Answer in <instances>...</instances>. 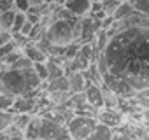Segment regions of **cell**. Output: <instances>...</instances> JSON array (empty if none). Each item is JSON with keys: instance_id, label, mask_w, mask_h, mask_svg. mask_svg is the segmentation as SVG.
Listing matches in <instances>:
<instances>
[{"instance_id": "cell-1", "label": "cell", "mask_w": 149, "mask_h": 140, "mask_svg": "<svg viewBox=\"0 0 149 140\" xmlns=\"http://www.w3.org/2000/svg\"><path fill=\"white\" fill-rule=\"evenodd\" d=\"M25 140H67V128L44 114H33L30 124L23 131Z\"/></svg>"}, {"instance_id": "cell-22", "label": "cell", "mask_w": 149, "mask_h": 140, "mask_svg": "<svg viewBox=\"0 0 149 140\" xmlns=\"http://www.w3.org/2000/svg\"><path fill=\"white\" fill-rule=\"evenodd\" d=\"M13 2V9L16 12H26L30 9V2L28 0H11Z\"/></svg>"}, {"instance_id": "cell-19", "label": "cell", "mask_w": 149, "mask_h": 140, "mask_svg": "<svg viewBox=\"0 0 149 140\" xmlns=\"http://www.w3.org/2000/svg\"><path fill=\"white\" fill-rule=\"evenodd\" d=\"M13 123V110H0V131H4Z\"/></svg>"}, {"instance_id": "cell-9", "label": "cell", "mask_w": 149, "mask_h": 140, "mask_svg": "<svg viewBox=\"0 0 149 140\" xmlns=\"http://www.w3.org/2000/svg\"><path fill=\"white\" fill-rule=\"evenodd\" d=\"M21 51H23V54H25L32 63H44V61H47L46 53L40 51L33 42H26V44L21 47Z\"/></svg>"}, {"instance_id": "cell-10", "label": "cell", "mask_w": 149, "mask_h": 140, "mask_svg": "<svg viewBox=\"0 0 149 140\" xmlns=\"http://www.w3.org/2000/svg\"><path fill=\"white\" fill-rule=\"evenodd\" d=\"M104 93V109H121V96L111 89V88H102Z\"/></svg>"}, {"instance_id": "cell-17", "label": "cell", "mask_w": 149, "mask_h": 140, "mask_svg": "<svg viewBox=\"0 0 149 140\" xmlns=\"http://www.w3.org/2000/svg\"><path fill=\"white\" fill-rule=\"evenodd\" d=\"M126 2L132 6V9L135 12L149 14V0H126Z\"/></svg>"}, {"instance_id": "cell-23", "label": "cell", "mask_w": 149, "mask_h": 140, "mask_svg": "<svg viewBox=\"0 0 149 140\" xmlns=\"http://www.w3.org/2000/svg\"><path fill=\"white\" fill-rule=\"evenodd\" d=\"M16 47H18V46H16L13 40H11V42H7L6 46H2V47H0V60H4V58H6L9 53H13Z\"/></svg>"}, {"instance_id": "cell-8", "label": "cell", "mask_w": 149, "mask_h": 140, "mask_svg": "<svg viewBox=\"0 0 149 140\" xmlns=\"http://www.w3.org/2000/svg\"><path fill=\"white\" fill-rule=\"evenodd\" d=\"M67 86H68V93L70 95H76V93H83L84 88L88 86L86 79H84V74L76 70V72H68L67 76Z\"/></svg>"}, {"instance_id": "cell-20", "label": "cell", "mask_w": 149, "mask_h": 140, "mask_svg": "<svg viewBox=\"0 0 149 140\" xmlns=\"http://www.w3.org/2000/svg\"><path fill=\"white\" fill-rule=\"evenodd\" d=\"M32 70L35 72V76H37L42 82L47 81V67H46V61H44V63H33Z\"/></svg>"}, {"instance_id": "cell-15", "label": "cell", "mask_w": 149, "mask_h": 140, "mask_svg": "<svg viewBox=\"0 0 149 140\" xmlns=\"http://www.w3.org/2000/svg\"><path fill=\"white\" fill-rule=\"evenodd\" d=\"M133 12V9H132V6L128 4V2H121V4H118L116 6V9H114V12H112V19L114 21H121V19H125L126 16H130Z\"/></svg>"}, {"instance_id": "cell-6", "label": "cell", "mask_w": 149, "mask_h": 140, "mask_svg": "<svg viewBox=\"0 0 149 140\" xmlns=\"http://www.w3.org/2000/svg\"><path fill=\"white\" fill-rule=\"evenodd\" d=\"M61 6L67 11H70L76 18H84V16H90L91 0H63Z\"/></svg>"}, {"instance_id": "cell-24", "label": "cell", "mask_w": 149, "mask_h": 140, "mask_svg": "<svg viewBox=\"0 0 149 140\" xmlns=\"http://www.w3.org/2000/svg\"><path fill=\"white\" fill-rule=\"evenodd\" d=\"M32 28H33V25H32V23H28V21L25 19V23H23V26H21V30H19L18 33H21L23 37H26V39H28V35H30Z\"/></svg>"}, {"instance_id": "cell-16", "label": "cell", "mask_w": 149, "mask_h": 140, "mask_svg": "<svg viewBox=\"0 0 149 140\" xmlns=\"http://www.w3.org/2000/svg\"><path fill=\"white\" fill-rule=\"evenodd\" d=\"M0 140H25V137H23V133L18 131L16 128L9 126L7 130L0 131Z\"/></svg>"}, {"instance_id": "cell-5", "label": "cell", "mask_w": 149, "mask_h": 140, "mask_svg": "<svg viewBox=\"0 0 149 140\" xmlns=\"http://www.w3.org/2000/svg\"><path fill=\"white\" fill-rule=\"evenodd\" d=\"M97 123L104 124V126H109L111 130H116L123 124V119H125V114L121 109H100L95 116Z\"/></svg>"}, {"instance_id": "cell-25", "label": "cell", "mask_w": 149, "mask_h": 140, "mask_svg": "<svg viewBox=\"0 0 149 140\" xmlns=\"http://www.w3.org/2000/svg\"><path fill=\"white\" fill-rule=\"evenodd\" d=\"M111 140H133V138H132V137H130V135H128L126 131H118V133L114 131V133H112V138H111Z\"/></svg>"}, {"instance_id": "cell-26", "label": "cell", "mask_w": 149, "mask_h": 140, "mask_svg": "<svg viewBox=\"0 0 149 140\" xmlns=\"http://www.w3.org/2000/svg\"><path fill=\"white\" fill-rule=\"evenodd\" d=\"M7 42H11V33H7V32H0V47L6 46Z\"/></svg>"}, {"instance_id": "cell-11", "label": "cell", "mask_w": 149, "mask_h": 140, "mask_svg": "<svg viewBox=\"0 0 149 140\" xmlns=\"http://www.w3.org/2000/svg\"><path fill=\"white\" fill-rule=\"evenodd\" d=\"M112 133H114V130H111L109 126H104V124L97 123L95 130L88 135L86 140H111L112 138Z\"/></svg>"}, {"instance_id": "cell-4", "label": "cell", "mask_w": 149, "mask_h": 140, "mask_svg": "<svg viewBox=\"0 0 149 140\" xmlns=\"http://www.w3.org/2000/svg\"><path fill=\"white\" fill-rule=\"evenodd\" d=\"M95 126H97V119L88 116H72L65 124L70 140H86L88 135L95 130Z\"/></svg>"}, {"instance_id": "cell-7", "label": "cell", "mask_w": 149, "mask_h": 140, "mask_svg": "<svg viewBox=\"0 0 149 140\" xmlns=\"http://www.w3.org/2000/svg\"><path fill=\"white\" fill-rule=\"evenodd\" d=\"M84 98H86V103L91 105L95 110L104 109V93H102V86L88 84V86L84 88Z\"/></svg>"}, {"instance_id": "cell-12", "label": "cell", "mask_w": 149, "mask_h": 140, "mask_svg": "<svg viewBox=\"0 0 149 140\" xmlns=\"http://www.w3.org/2000/svg\"><path fill=\"white\" fill-rule=\"evenodd\" d=\"M14 14L16 11L13 7H7V9H2L0 11V32H11V26H13V21H14Z\"/></svg>"}, {"instance_id": "cell-18", "label": "cell", "mask_w": 149, "mask_h": 140, "mask_svg": "<svg viewBox=\"0 0 149 140\" xmlns=\"http://www.w3.org/2000/svg\"><path fill=\"white\" fill-rule=\"evenodd\" d=\"M33 67V63L25 56V54H21L13 65H11V68H14V70H28V68H32Z\"/></svg>"}, {"instance_id": "cell-2", "label": "cell", "mask_w": 149, "mask_h": 140, "mask_svg": "<svg viewBox=\"0 0 149 140\" xmlns=\"http://www.w3.org/2000/svg\"><path fill=\"white\" fill-rule=\"evenodd\" d=\"M0 93L6 96H11V98L32 95L28 82H26L25 70H14V68L4 70L0 74Z\"/></svg>"}, {"instance_id": "cell-21", "label": "cell", "mask_w": 149, "mask_h": 140, "mask_svg": "<svg viewBox=\"0 0 149 140\" xmlns=\"http://www.w3.org/2000/svg\"><path fill=\"white\" fill-rule=\"evenodd\" d=\"M23 23H25V12H16V14H14V21H13V26H11V32H9V33H18V32L21 30Z\"/></svg>"}, {"instance_id": "cell-27", "label": "cell", "mask_w": 149, "mask_h": 140, "mask_svg": "<svg viewBox=\"0 0 149 140\" xmlns=\"http://www.w3.org/2000/svg\"><path fill=\"white\" fill-rule=\"evenodd\" d=\"M46 2H51V0H46Z\"/></svg>"}, {"instance_id": "cell-3", "label": "cell", "mask_w": 149, "mask_h": 140, "mask_svg": "<svg viewBox=\"0 0 149 140\" xmlns=\"http://www.w3.org/2000/svg\"><path fill=\"white\" fill-rule=\"evenodd\" d=\"M74 23L63 21V19H53L46 28V40L51 46H58V47H67L68 44L76 42V39H74Z\"/></svg>"}, {"instance_id": "cell-13", "label": "cell", "mask_w": 149, "mask_h": 140, "mask_svg": "<svg viewBox=\"0 0 149 140\" xmlns=\"http://www.w3.org/2000/svg\"><path fill=\"white\" fill-rule=\"evenodd\" d=\"M46 67H47V81H53V79H58V77H63L65 76V70H63L61 63H58V61L47 60L46 61Z\"/></svg>"}, {"instance_id": "cell-14", "label": "cell", "mask_w": 149, "mask_h": 140, "mask_svg": "<svg viewBox=\"0 0 149 140\" xmlns=\"http://www.w3.org/2000/svg\"><path fill=\"white\" fill-rule=\"evenodd\" d=\"M30 119H32V114H13V123H11V126L23 133V131L26 130V126L30 124Z\"/></svg>"}]
</instances>
